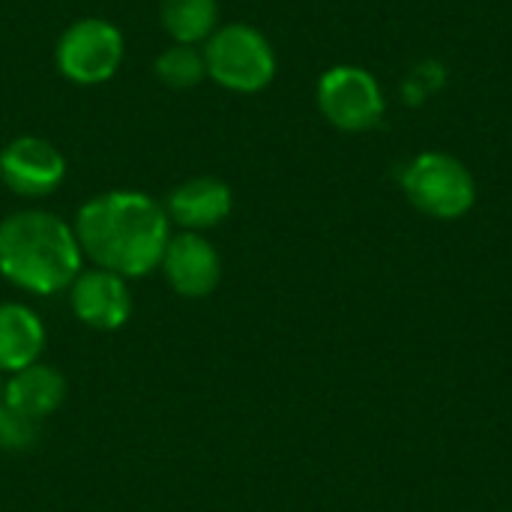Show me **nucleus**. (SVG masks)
Segmentation results:
<instances>
[{
	"label": "nucleus",
	"instance_id": "nucleus-15",
	"mask_svg": "<svg viewBox=\"0 0 512 512\" xmlns=\"http://www.w3.org/2000/svg\"><path fill=\"white\" fill-rule=\"evenodd\" d=\"M36 441V423L27 417H18L6 408H0V447L6 450H24Z\"/></svg>",
	"mask_w": 512,
	"mask_h": 512
},
{
	"label": "nucleus",
	"instance_id": "nucleus-10",
	"mask_svg": "<svg viewBox=\"0 0 512 512\" xmlns=\"http://www.w3.org/2000/svg\"><path fill=\"white\" fill-rule=\"evenodd\" d=\"M234 207L231 186L219 177H192L180 183L165 204V213L171 222H177L186 231H207L228 219Z\"/></svg>",
	"mask_w": 512,
	"mask_h": 512
},
{
	"label": "nucleus",
	"instance_id": "nucleus-7",
	"mask_svg": "<svg viewBox=\"0 0 512 512\" xmlns=\"http://www.w3.org/2000/svg\"><path fill=\"white\" fill-rule=\"evenodd\" d=\"M0 180L24 198H45L66 180L63 153L39 135H18L0 150Z\"/></svg>",
	"mask_w": 512,
	"mask_h": 512
},
{
	"label": "nucleus",
	"instance_id": "nucleus-8",
	"mask_svg": "<svg viewBox=\"0 0 512 512\" xmlns=\"http://www.w3.org/2000/svg\"><path fill=\"white\" fill-rule=\"evenodd\" d=\"M69 303L75 318L90 330H120L132 315V297L126 279L108 270H87L69 285Z\"/></svg>",
	"mask_w": 512,
	"mask_h": 512
},
{
	"label": "nucleus",
	"instance_id": "nucleus-16",
	"mask_svg": "<svg viewBox=\"0 0 512 512\" xmlns=\"http://www.w3.org/2000/svg\"><path fill=\"white\" fill-rule=\"evenodd\" d=\"M0 408H3V384H0Z\"/></svg>",
	"mask_w": 512,
	"mask_h": 512
},
{
	"label": "nucleus",
	"instance_id": "nucleus-6",
	"mask_svg": "<svg viewBox=\"0 0 512 512\" xmlns=\"http://www.w3.org/2000/svg\"><path fill=\"white\" fill-rule=\"evenodd\" d=\"M57 69L75 84H102L123 63V33L105 18H78L57 39Z\"/></svg>",
	"mask_w": 512,
	"mask_h": 512
},
{
	"label": "nucleus",
	"instance_id": "nucleus-9",
	"mask_svg": "<svg viewBox=\"0 0 512 512\" xmlns=\"http://www.w3.org/2000/svg\"><path fill=\"white\" fill-rule=\"evenodd\" d=\"M168 285L189 300H201L210 291H216L219 276H222V261L219 252L213 249L210 240H204L195 231H183L168 240V249L162 255V264Z\"/></svg>",
	"mask_w": 512,
	"mask_h": 512
},
{
	"label": "nucleus",
	"instance_id": "nucleus-14",
	"mask_svg": "<svg viewBox=\"0 0 512 512\" xmlns=\"http://www.w3.org/2000/svg\"><path fill=\"white\" fill-rule=\"evenodd\" d=\"M156 78L165 84V87H174V90H186V87H195L204 75H207V66H204V51H198L195 45H168L156 63Z\"/></svg>",
	"mask_w": 512,
	"mask_h": 512
},
{
	"label": "nucleus",
	"instance_id": "nucleus-1",
	"mask_svg": "<svg viewBox=\"0 0 512 512\" xmlns=\"http://www.w3.org/2000/svg\"><path fill=\"white\" fill-rule=\"evenodd\" d=\"M168 222L165 207L150 195L111 189L81 204L72 228L81 252L99 270L135 279L162 264L171 240Z\"/></svg>",
	"mask_w": 512,
	"mask_h": 512
},
{
	"label": "nucleus",
	"instance_id": "nucleus-13",
	"mask_svg": "<svg viewBox=\"0 0 512 512\" xmlns=\"http://www.w3.org/2000/svg\"><path fill=\"white\" fill-rule=\"evenodd\" d=\"M162 27L180 45H198L213 36L219 27L216 0H162Z\"/></svg>",
	"mask_w": 512,
	"mask_h": 512
},
{
	"label": "nucleus",
	"instance_id": "nucleus-5",
	"mask_svg": "<svg viewBox=\"0 0 512 512\" xmlns=\"http://www.w3.org/2000/svg\"><path fill=\"white\" fill-rule=\"evenodd\" d=\"M318 108L342 132H369L384 117L378 78L363 66H333L318 78Z\"/></svg>",
	"mask_w": 512,
	"mask_h": 512
},
{
	"label": "nucleus",
	"instance_id": "nucleus-4",
	"mask_svg": "<svg viewBox=\"0 0 512 512\" xmlns=\"http://www.w3.org/2000/svg\"><path fill=\"white\" fill-rule=\"evenodd\" d=\"M408 201L432 219H462L477 201V183L468 165L450 153H420L402 174Z\"/></svg>",
	"mask_w": 512,
	"mask_h": 512
},
{
	"label": "nucleus",
	"instance_id": "nucleus-3",
	"mask_svg": "<svg viewBox=\"0 0 512 512\" xmlns=\"http://www.w3.org/2000/svg\"><path fill=\"white\" fill-rule=\"evenodd\" d=\"M201 51L207 75L231 93H258L276 75V51L270 39L243 21L216 27Z\"/></svg>",
	"mask_w": 512,
	"mask_h": 512
},
{
	"label": "nucleus",
	"instance_id": "nucleus-2",
	"mask_svg": "<svg viewBox=\"0 0 512 512\" xmlns=\"http://www.w3.org/2000/svg\"><path fill=\"white\" fill-rule=\"evenodd\" d=\"M81 258L75 228L48 210H18L0 222V276L30 294L66 291Z\"/></svg>",
	"mask_w": 512,
	"mask_h": 512
},
{
	"label": "nucleus",
	"instance_id": "nucleus-11",
	"mask_svg": "<svg viewBox=\"0 0 512 512\" xmlns=\"http://www.w3.org/2000/svg\"><path fill=\"white\" fill-rule=\"evenodd\" d=\"M66 396V381L54 366L33 363L21 372H12L9 384H3V408L39 423L54 414Z\"/></svg>",
	"mask_w": 512,
	"mask_h": 512
},
{
	"label": "nucleus",
	"instance_id": "nucleus-12",
	"mask_svg": "<svg viewBox=\"0 0 512 512\" xmlns=\"http://www.w3.org/2000/svg\"><path fill=\"white\" fill-rule=\"evenodd\" d=\"M45 345V327L24 303H0V372L33 366Z\"/></svg>",
	"mask_w": 512,
	"mask_h": 512
}]
</instances>
